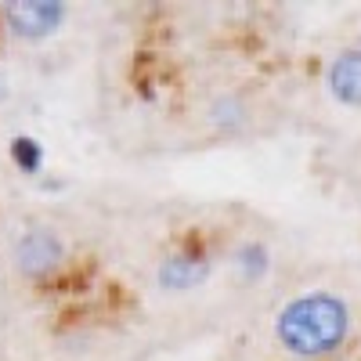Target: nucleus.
Instances as JSON below:
<instances>
[{
	"label": "nucleus",
	"instance_id": "obj_8",
	"mask_svg": "<svg viewBox=\"0 0 361 361\" xmlns=\"http://www.w3.org/2000/svg\"><path fill=\"white\" fill-rule=\"evenodd\" d=\"M11 159H15V166L22 173L37 177L44 170V145L37 137H29V134H18V137H11Z\"/></svg>",
	"mask_w": 361,
	"mask_h": 361
},
{
	"label": "nucleus",
	"instance_id": "obj_6",
	"mask_svg": "<svg viewBox=\"0 0 361 361\" xmlns=\"http://www.w3.org/2000/svg\"><path fill=\"white\" fill-rule=\"evenodd\" d=\"M206 123H209V130H217V134H224V137H238V134L250 130L253 109H250V102L238 94V90H224V94L209 98V105H206Z\"/></svg>",
	"mask_w": 361,
	"mask_h": 361
},
{
	"label": "nucleus",
	"instance_id": "obj_4",
	"mask_svg": "<svg viewBox=\"0 0 361 361\" xmlns=\"http://www.w3.org/2000/svg\"><path fill=\"white\" fill-rule=\"evenodd\" d=\"M66 260V243L51 228H29L15 243V267L25 279H47Z\"/></svg>",
	"mask_w": 361,
	"mask_h": 361
},
{
	"label": "nucleus",
	"instance_id": "obj_3",
	"mask_svg": "<svg viewBox=\"0 0 361 361\" xmlns=\"http://www.w3.org/2000/svg\"><path fill=\"white\" fill-rule=\"evenodd\" d=\"M69 8L58 4V0H15V4L0 8L8 33L18 40H44L51 33H58L66 22Z\"/></svg>",
	"mask_w": 361,
	"mask_h": 361
},
{
	"label": "nucleus",
	"instance_id": "obj_7",
	"mask_svg": "<svg viewBox=\"0 0 361 361\" xmlns=\"http://www.w3.org/2000/svg\"><path fill=\"white\" fill-rule=\"evenodd\" d=\"M271 250L260 243V238H243V243H235L231 250V271L238 275L243 286H260L267 275H271Z\"/></svg>",
	"mask_w": 361,
	"mask_h": 361
},
{
	"label": "nucleus",
	"instance_id": "obj_9",
	"mask_svg": "<svg viewBox=\"0 0 361 361\" xmlns=\"http://www.w3.org/2000/svg\"><path fill=\"white\" fill-rule=\"evenodd\" d=\"M8 98V80H4V73H0V102Z\"/></svg>",
	"mask_w": 361,
	"mask_h": 361
},
{
	"label": "nucleus",
	"instance_id": "obj_2",
	"mask_svg": "<svg viewBox=\"0 0 361 361\" xmlns=\"http://www.w3.org/2000/svg\"><path fill=\"white\" fill-rule=\"evenodd\" d=\"M209 275H214V257L202 243H180L170 253H163V260L156 264V286L173 296L202 289Z\"/></svg>",
	"mask_w": 361,
	"mask_h": 361
},
{
	"label": "nucleus",
	"instance_id": "obj_1",
	"mask_svg": "<svg viewBox=\"0 0 361 361\" xmlns=\"http://www.w3.org/2000/svg\"><path fill=\"white\" fill-rule=\"evenodd\" d=\"M354 311L333 289H307L279 307L275 343L296 361H325L347 347Z\"/></svg>",
	"mask_w": 361,
	"mask_h": 361
},
{
	"label": "nucleus",
	"instance_id": "obj_5",
	"mask_svg": "<svg viewBox=\"0 0 361 361\" xmlns=\"http://www.w3.org/2000/svg\"><path fill=\"white\" fill-rule=\"evenodd\" d=\"M325 87L343 109H361V47H343L325 69Z\"/></svg>",
	"mask_w": 361,
	"mask_h": 361
}]
</instances>
